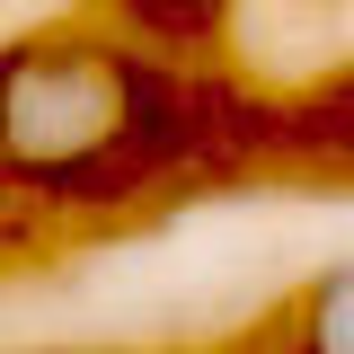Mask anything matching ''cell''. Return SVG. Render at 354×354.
<instances>
[{"label":"cell","mask_w":354,"mask_h":354,"mask_svg":"<svg viewBox=\"0 0 354 354\" xmlns=\"http://www.w3.org/2000/svg\"><path fill=\"white\" fill-rule=\"evenodd\" d=\"M160 88L115 36H18L0 44V177L27 195H106L142 169Z\"/></svg>","instance_id":"6da1fadb"},{"label":"cell","mask_w":354,"mask_h":354,"mask_svg":"<svg viewBox=\"0 0 354 354\" xmlns=\"http://www.w3.org/2000/svg\"><path fill=\"white\" fill-rule=\"evenodd\" d=\"M283 354H354V257L319 266L283 301Z\"/></svg>","instance_id":"7a4b0ae2"}]
</instances>
